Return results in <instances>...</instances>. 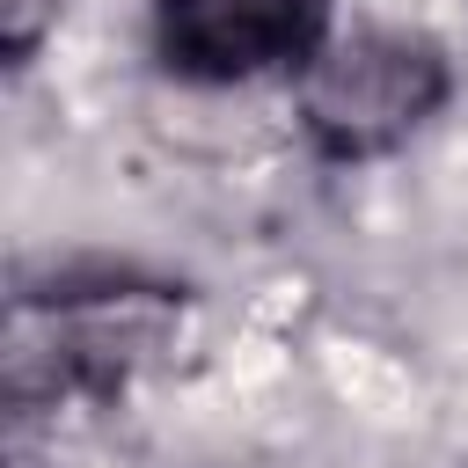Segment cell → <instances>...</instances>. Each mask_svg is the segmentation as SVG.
<instances>
[{
    "label": "cell",
    "mask_w": 468,
    "mask_h": 468,
    "mask_svg": "<svg viewBox=\"0 0 468 468\" xmlns=\"http://www.w3.org/2000/svg\"><path fill=\"white\" fill-rule=\"evenodd\" d=\"M161 51L183 73L241 80L314 51V0H154Z\"/></svg>",
    "instance_id": "3957f363"
},
{
    "label": "cell",
    "mask_w": 468,
    "mask_h": 468,
    "mask_svg": "<svg viewBox=\"0 0 468 468\" xmlns=\"http://www.w3.org/2000/svg\"><path fill=\"white\" fill-rule=\"evenodd\" d=\"M439 95H446V58L417 29L366 22V29L314 44L300 66V117H307L314 146L336 161L388 154L439 110Z\"/></svg>",
    "instance_id": "6da1fadb"
},
{
    "label": "cell",
    "mask_w": 468,
    "mask_h": 468,
    "mask_svg": "<svg viewBox=\"0 0 468 468\" xmlns=\"http://www.w3.org/2000/svg\"><path fill=\"white\" fill-rule=\"evenodd\" d=\"M168 336V300L154 292H88V300H58L15 307L7 329V380L15 395H58V388H110L124 380L154 344Z\"/></svg>",
    "instance_id": "7a4b0ae2"
},
{
    "label": "cell",
    "mask_w": 468,
    "mask_h": 468,
    "mask_svg": "<svg viewBox=\"0 0 468 468\" xmlns=\"http://www.w3.org/2000/svg\"><path fill=\"white\" fill-rule=\"evenodd\" d=\"M51 22H58V0H0V51L7 58H29Z\"/></svg>",
    "instance_id": "277c9868"
}]
</instances>
